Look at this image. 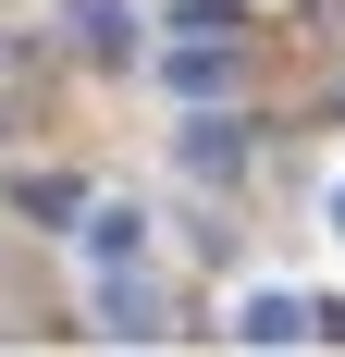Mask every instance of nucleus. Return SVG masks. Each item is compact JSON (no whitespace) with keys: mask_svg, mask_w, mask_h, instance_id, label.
Returning a JSON list of instances; mask_svg holds the SVG:
<instances>
[{"mask_svg":"<svg viewBox=\"0 0 345 357\" xmlns=\"http://www.w3.org/2000/svg\"><path fill=\"white\" fill-rule=\"evenodd\" d=\"M136 25H148L136 0H62V37L87 62H136Z\"/></svg>","mask_w":345,"mask_h":357,"instance_id":"39448f33","label":"nucleus"},{"mask_svg":"<svg viewBox=\"0 0 345 357\" xmlns=\"http://www.w3.org/2000/svg\"><path fill=\"white\" fill-rule=\"evenodd\" d=\"M74 259H87V284L99 271H136L148 259V197H87L74 210Z\"/></svg>","mask_w":345,"mask_h":357,"instance_id":"f257e3e1","label":"nucleus"},{"mask_svg":"<svg viewBox=\"0 0 345 357\" xmlns=\"http://www.w3.org/2000/svg\"><path fill=\"white\" fill-rule=\"evenodd\" d=\"M309 333H321V308L296 284H247L235 296V345H309Z\"/></svg>","mask_w":345,"mask_h":357,"instance_id":"7ed1b4c3","label":"nucleus"},{"mask_svg":"<svg viewBox=\"0 0 345 357\" xmlns=\"http://www.w3.org/2000/svg\"><path fill=\"white\" fill-rule=\"evenodd\" d=\"M161 37H247V0H161Z\"/></svg>","mask_w":345,"mask_h":357,"instance_id":"423d86ee","label":"nucleus"},{"mask_svg":"<svg viewBox=\"0 0 345 357\" xmlns=\"http://www.w3.org/2000/svg\"><path fill=\"white\" fill-rule=\"evenodd\" d=\"M235 86V37H161V99H222Z\"/></svg>","mask_w":345,"mask_h":357,"instance_id":"20e7f679","label":"nucleus"},{"mask_svg":"<svg viewBox=\"0 0 345 357\" xmlns=\"http://www.w3.org/2000/svg\"><path fill=\"white\" fill-rule=\"evenodd\" d=\"M321 234H333V247H345V173L321 185Z\"/></svg>","mask_w":345,"mask_h":357,"instance_id":"6e6552de","label":"nucleus"},{"mask_svg":"<svg viewBox=\"0 0 345 357\" xmlns=\"http://www.w3.org/2000/svg\"><path fill=\"white\" fill-rule=\"evenodd\" d=\"M321 345H345V308H321Z\"/></svg>","mask_w":345,"mask_h":357,"instance_id":"1a4fd4ad","label":"nucleus"},{"mask_svg":"<svg viewBox=\"0 0 345 357\" xmlns=\"http://www.w3.org/2000/svg\"><path fill=\"white\" fill-rule=\"evenodd\" d=\"M172 333V296L148 284V259L136 271H99V345H161Z\"/></svg>","mask_w":345,"mask_h":357,"instance_id":"f03ea898","label":"nucleus"},{"mask_svg":"<svg viewBox=\"0 0 345 357\" xmlns=\"http://www.w3.org/2000/svg\"><path fill=\"white\" fill-rule=\"evenodd\" d=\"M235 160H247V148H235V123H222V111H198V123H185V173H210V185H222Z\"/></svg>","mask_w":345,"mask_h":357,"instance_id":"0eeeda50","label":"nucleus"}]
</instances>
